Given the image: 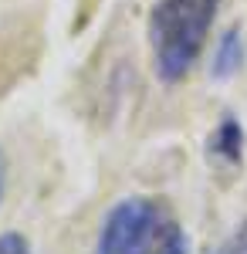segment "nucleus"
Segmentation results:
<instances>
[{
    "instance_id": "obj_8",
    "label": "nucleus",
    "mask_w": 247,
    "mask_h": 254,
    "mask_svg": "<svg viewBox=\"0 0 247 254\" xmlns=\"http://www.w3.org/2000/svg\"><path fill=\"white\" fill-rule=\"evenodd\" d=\"M3 187H7V156L0 149V200H3Z\"/></svg>"
},
{
    "instance_id": "obj_5",
    "label": "nucleus",
    "mask_w": 247,
    "mask_h": 254,
    "mask_svg": "<svg viewBox=\"0 0 247 254\" xmlns=\"http://www.w3.org/2000/svg\"><path fill=\"white\" fill-rule=\"evenodd\" d=\"M152 254H190V244H186V234L176 227V224H163V231L156 237V248Z\"/></svg>"
},
{
    "instance_id": "obj_4",
    "label": "nucleus",
    "mask_w": 247,
    "mask_h": 254,
    "mask_svg": "<svg viewBox=\"0 0 247 254\" xmlns=\"http://www.w3.org/2000/svg\"><path fill=\"white\" fill-rule=\"evenodd\" d=\"M244 68V34L241 27H227L217 44H213V58H210V75L217 81L234 78L237 71Z\"/></svg>"
},
{
    "instance_id": "obj_1",
    "label": "nucleus",
    "mask_w": 247,
    "mask_h": 254,
    "mask_svg": "<svg viewBox=\"0 0 247 254\" xmlns=\"http://www.w3.org/2000/svg\"><path fill=\"white\" fill-rule=\"evenodd\" d=\"M220 0H156L149 10L152 71L163 85H180L203 55Z\"/></svg>"
},
{
    "instance_id": "obj_6",
    "label": "nucleus",
    "mask_w": 247,
    "mask_h": 254,
    "mask_svg": "<svg viewBox=\"0 0 247 254\" xmlns=\"http://www.w3.org/2000/svg\"><path fill=\"white\" fill-rule=\"evenodd\" d=\"M217 254H247V220H241V227L220 244V251H217Z\"/></svg>"
},
{
    "instance_id": "obj_3",
    "label": "nucleus",
    "mask_w": 247,
    "mask_h": 254,
    "mask_svg": "<svg viewBox=\"0 0 247 254\" xmlns=\"http://www.w3.org/2000/svg\"><path fill=\"white\" fill-rule=\"evenodd\" d=\"M207 156L220 170H237L244 163V126L237 116H224L207 139Z\"/></svg>"
},
{
    "instance_id": "obj_2",
    "label": "nucleus",
    "mask_w": 247,
    "mask_h": 254,
    "mask_svg": "<svg viewBox=\"0 0 247 254\" xmlns=\"http://www.w3.org/2000/svg\"><path fill=\"white\" fill-rule=\"evenodd\" d=\"M163 224V207L152 196H125L105 214L92 254H152Z\"/></svg>"
},
{
    "instance_id": "obj_7",
    "label": "nucleus",
    "mask_w": 247,
    "mask_h": 254,
    "mask_svg": "<svg viewBox=\"0 0 247 254\" xmlns=\"http://www.w3.org/2000/svg\"><path fill=\"white\" fill-rule=\"evenodd\" d=\"M0 254H31V244L24 241V234L7 231V234H0Z\"/></svg>"
}]
</instances>
